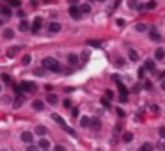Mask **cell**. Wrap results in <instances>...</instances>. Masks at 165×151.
Instances as JSON below:
<instances>
[{"label": "cell", "instance_id": "cell-4", "mask_svg": "<svg viewBox=\"0 0 165 151\" xmlns=\"http://www.w3.org/2000/svg\"><path fill=\"white\" fill-rule=\"evenodd\" d=\"M20 85H22V91H25V93H32V91H36V84L34 82H22Z\"/></svg>", "mask_w": 165, "mask_h": 151}, {"label": "cell", "instance_id": "cell-30", "mask_svg": "<svg viewBox=\"0 0 165 151\" xmlns=\"http://www.w3.org/2000/svg\"><path fill=\"white\" fill-rule=\"evenodd\" d=\"M128 7H130V9H139V5H137L135 0H128Z\"/></svg>", "mask_w": 165, "mask_h": 151}, {"label": "cell", "instance_id": "cell-51", "mask_svg": "<svg viewBox=\"0 0 165 151\" xmlns=\"http://www.w3.org/2000/svg\"><path fill=\"white\" fill-rule=\"evenodd\" d=\"M98 2H105V0H98Z\"/></svg>", "mask_w": 165, "mask_h": 151}, {"label": "cell", "instance_id": "cell-36", "mask_svg": "<svg viewBox=\"0 0 165 151\" xmlns=\"http://www.w3.org/2000/svg\"><path fill=\"white\" fill-rule=\"evenodd\" d=\"M158 133H160V137H162V139H165V126H162V128L158 130Z\"/></svg>", "mask_w": 165, "mask_h": 151}, {"label": "cell", "instance_id": "cell-33", "mask_svg": "<svg viewBox=\"0 0 165 151\" xmlns=\"http://www.w3.org/2000/svg\"><path fill=\"white\" fill-rule=\"evenodd\" d=\"M30 59H32V57H30V55H23V59H22V62L27 66V64H30Z\"/></svg>", "mask_w": 165, "mask_h": 151}, {"label": "cell", "instance_id": "cell-26", "mask_svg": "<svg viewBox=\"0 0 165 151\" xmlns=\"http://www.w3.org/2000/svg\"><path fill=\"white\" fill-rule=\"evenodd\" d=\"M13 36H14L13 30H9V28H5V30H4V37H5V39H11Z\"/></svg>", "mask_w": 165, "mask_h": 151}, {"label": "cell", "instance_id": "cell-24", "mask_svg": "<svg viewBox=\"0 0 165 151\" xmlns=\"http://www.w3.org/2000/svg\"><path fill=\"white\" fill-rule=\"evenodd\" d=\"M80 125L84 126V128H87V126L91 125V119H89V117H82V121H80Z\"/></svg>", "mask_w": 165, "mask_h": 151}, {"label": "cell", "instance_id": "cell-8", "mask_svg": "<svg viewBox=\"0 0 165 151\" xmlns=\"http://www.w3.org/2000/svg\"><path fill=\"white\" fill-rule=\"evenodd\" d=\"M32 108H34V110H37V112H41V110L45 108V103L41 102V100H36V102L32 103Z\"/></svg>", "mask_w": 165, "mask_h": 151}, {"label": "cell", "instance_id": "cell-54", "mask_svg": "<svg viewBox=\"0 0 165 151\" xmlns=\"http://www.w3.org/2000/svg\"><path fill=\"white\" fill-rule=\"evenodd\" d=\"M46 151H48V149H46Z\"/></svg>", "mask_w": 165, "mask_h": 151}, {"label": "cell", "instance_id": "cell-49", "mask_svg": "<svg viewBox=\"0 0 165 151\" xmlns=\"http://www.w3.org/2000/svg\"><path fill=\"white\" fill-rule=\"evenodd\" d=\"M43 2H45V4H51V2H53V0H43Z\"/></svg>", "mask_w": 165, "mask_h": 151}, {"label": "cell", "instance_id": "cell-7", "mask_svg": "<svg viewBox=\"0 0 165 151\" xmlns=\"http://www.w3.org/2000/svg\"><path fill=\"white\" fill-rule=\"evenodd\" d=\"M32 139H34V135L30 133V132H23L22 133V140H23V142H27V144L32 142Z\"/></svg>", "mask_w": 165, "mask_h": 151}, {"label": "cell", "instance_id": "cell-31", "mask_svg": "<svg viewBox=\"0 0 165 151\" xmlns=\"http://www.w3.org/2000/svg\"><path fill=\"white\" fill-rule=\"evenodd\" d=\"M142 87L146 89V91H151V89H153V84L149 82V80H146V82H144V85H142Z\"/></svg>", "mask_w": 165, "mask_h": 151}, {"label": "cell", "instance_id": "cell-12", "mask_svg": "<svg viewBox=\"0 0 165 151\" xmlns=\"http://www.w3.org/2000/svg\"><path fill=\"white\" fill-rule=\"evenodd\" d=\"M51 119H53V121H55V123H59V125H60V126H62V128H66V126H68V125L64 123V119H62V117H60V116H57V114H53V116H51Z\"/></svg>", "mask_w": 165, "mask_h": 151}, {"label": "cell", "instance_id": "cell-41", "mask_svg": "<svg viewBox=\"0 0 165 151\" xmlns=\"http://www.w3.org/2000/svg\"><path fill=\"white\" fill-rule=\"evenodd\" d=\"M71 114H73V117H78V108H76V107H75V108H73V110H71Z\"/></svg>", "mask_w": 165, "mask_h": 151}, {"label": "cell", "instance_id": "cell-39", "mask_svg": "<svg viewBox=\"0 0 165 151\" xmlns=\"http://www.w3.org/2000/svg\"><path fill=\"white\" fill-rule=\"evenodd\" d=\"M116 23H117L119 27H122V25H124V20H122V18H117V20H116Z\"/></svg>", "mask_w": 165, "mask_h": 151}, {"label": "cell", "instance_id": "cell-22", "mask_svg": "<svg viewBox=\"0 0 165 151\" xmlns=\"http://www.w3.org/2000/svg\"><path fill=\"white\" fill-rule=\"evenodd\" d=\"M80 11H82V14L91 13V5H89V4H82V5H80Z\"/></svg>", "mask_w": 165, "mask_h": 151}, {"label": "cell", "instance_id": "cell-27", "mask_svg": "<svg viewBox=\"0 0 165 151\" xmlns=\"http://www.w3.org/2000/svg\"><path fill=\"white\" fill-rule=\"evenodd\" d=\"M87 45H89V46H101V43L98 41V39H89Z\"/></svg>", "mask_w": 165, "mask_h": 151}, {"label": "cell", "instance_id": "cell-50", "mask_svg": "<svg viewBox=\"0 0 165 151\" xmlns=\"http://www.w3.org/2000/svg\"><path fill=\"white\" fill-rule=\"evenodd\" d=\"M162 89H163V91H165V82H162Z\"/></svg>", "mask_w": 165, "mask_h": 151}, {"label": "cell", "instance_id": "cell-32", "mask_svg": "<svg viewBox=\"0 0 165 151\" xmlns=\"http://www.w3.org/2000/svg\"><path fill=\"white\" fill-rule=\"evenodd\" d=\"M22 103H23V100H22V96H18L16 100H14V107L18 108V107H22Z\"/></svg>", "mask_w": 165, "mask_h": 151}, {"label": "cell", "instance_id": "cell-17", "mask_svg": "<svg viewBox=\"0 0 165 151\" xmlns=\"http://www.w3.org/2000/svg\"><path fill=\"white\" fill-rule=\"evenodd\" d=\"M128 57H130V60H139V53L135 52L133 48H130V52H128Z\"/></svg>", "mask_w": 165, "mask_h": 151}, {"label": "cell", "instance_id": "cell-47", "mask_svg": "<svg viewBox=\"0 0 165 151\" xmlns=\"http://www.w3.org/2000/svg\"><path fill=\"white\" fill-rule=\"evenodd\" d=\"M68 2H69L71 5H76V2H78V0H68Z\"/></svg>", "mask_w": 165, "mask_h": 151}, {"label": "cell", "instance_id": "cell-38", "mask_svg": "<svg viewBox=\"0 0 165 151\" xmlns=\"http://www.w3.org/2000/svg\"><path fill=\"white\" fill-rule=\"evenodd\" d=\"M105 98H107V100H110V98H114V93H112V91H107V93H105Z\"/></svg>", "mask_w": 165, "mask_h": 151}, {"label": "cell", "instance_id": "cell-29", "mask_svg": "<svg viewBox=\"0 0 165 151\" xmlns=\"http://www.w3.org/2000/svg\"><path fill=\"white\" fill-rule=\"evenodd\" d=\"M124 64H126V62H124V59H122V57H117V59H116V66L121 68V66H124Z\"/></svg>", "mask_w": 165, "mask_h": 151}, {"label": "cell", "instance_id": "cell-48", "mask_svg": "<svg viewBox=\"0 0 165 151\" xmlns=\"http://www.w3.org/2000/svg\"><path fill=\"white\" fill-rule=\"evenodd\" d=\"M4 23H5V20H4V18H0V27H2Z\"/></svg>", "mask_w": 165, "mask_h": 151}, {"label": "cell", "instance_id": "cell-15", "mask_svg": "<svg viewBox=\"0 0 165 151\" xmlns=\"http://www.w3.org/2000/svg\"><path fill=\"white\" fill-rule=\"evenodd\" d=\"M68 62L75 66V64L78 62V55H75V53H69V55H68Z\"/></svg>", "mask_w": 165, "mask_h": 151}, {"label": "cell", "instance_id": "cell-10", "mask_svg": "<svg viewBox=\"0 0 165 151\" xmlns=\"http://www.w3.org/2000/svg\"><path fill=\"white\" fill-rule=\"evenodd\" d=\"M149 37L153 39V41H160V39H162V36L158 34V30H156V28H151V34H149Z\"/></svg>", "mask_w": 165, "mask_h": 151}, {"label": "cell", "instance_id": "cell-23", "mask_svg": "<svg viewBox=\"0 0 165 151\" xmlns=\"http://www.w3.org/2000/svg\"><path fill=\"white\" fill-rule=\"evenodd\" d=\"M122 140H124V142H131V140H133V133L126 132L124 135H122Z\"/></svg>", "mask_w": 165, "mask_h": 151}, {"label": "cell", "instance_id": "cell-19", "mask_svg": "<svg viewBox=\"0 0 165 151\" xmlns=\"http://www.w3.org/2000/svg\"><path fill=\"white\" fill-rule=\"evenodd\" d=\"M18 50H20V46H13V48H9V50H7V57H14V55L18 53Z\"/></svg>", "mask_w": 165, "mask_h": 151}, {"label": "cell", "instance_id": "cell-3", "mask_svg": "<svg viewBox=\"0 0 165 151\" xmlns=\"http://www.w3.org/2000/svg\"><path fill=\"white\" fill-rule=\"evenodd\" d=\"M69 16L73 18V20H78V18L82 16L80 7H78V5H69Z\"/></svg>", "mask_w": 165, "mask_h": 151}, {"label": "cell", "instance_id": "cell-28", "mask_svg": "<svg viewBox=\"0 0 165 151\" xmlns=\"http://www.w3.org/2000/svg\"><path fill=\"white\" fill-rule=\"evenodd\" d=\"M146 7L149 9V11H153V9H154V7H156V2H154V0H149V2L146 4Z\"/></svg>", "mask_w": 165, "mask_h": 151}, {"label": "cell", "instance_id": "cell-40", "mask_svg": "<svg viewBox=\"0 0 165 151\" xmlns=\"http://www.w3.org/2000/svg\"><path fill=\"white\" fill-rule=\"evenodd\" d=\"M87 59H89V52H87V50H85V52L82 53V60H87Z\"/></svg>", "mask_w": 165, "mask_h": 151}, {"label": "cell", "instance_id": "cell-21", "mask_svg": "<svg viewBox=\"0 0 165 151\" xmlns=\"http://www.w3.org/2000/svg\"><path fill=\"white\" fill-rule=\"evenodd\" d=\"M28 28H32V27H30L28 25V22H25V20H23V22L22 23H20V30H22V32H27V30Z\"/></svg>", "mask_w": 165, "mask_h": 151}, {"label": "cell", "instance_id": "cell-44", "mask_svg": "<svg viewBox=\"0 0 165 151\" xmlns=\"http://www.w3.org/2000/svg\"><path fill=\"white\" fill-rule=\"evenodd\" d=\"M37 4H39V0H30V5L32 7H37Z\"/></svg>", "mask_w": 165, "mask_h": 151}, {"label": "cell", "instance_id": "cell-53", "mask_svg": "<svg viewBox=\"0 0 165 151\" xmlns=\"http://www.w3.org/2000/svg\"><path fill=\"white\" fill-rule=\"evenodd\" d=\"M162 148H165V146H162Z\"/></svg>", "mask_w": 165, "mask_h": 151}, {"label": "cell", "instance_id": "cell-43", "mask_svg": "<svg viewBox=\"0 0 165 151\" xmlns=\"http://www.w3.org/2000/svg\"><path fill=\"white\" fill-rule=\"evenodd\" d=\"M62 105H64L66 108H69V107H71V102H69V100H64V103H62Z\"/></svg>", "mask_w": 165, "mask_h": 151}, {"label": "cell", "instance_id": "cell-34", "mask_svg": "<svg viewBox=\"0 0 165 151\" xmlns=\"http://www.w3.org/2000/svg\"><path fill=\"white\" fill-rule=\"evenodd\" d=\"M2 80H4L5 84H13V80H11V77H9V75H2Z\"/></svg>", "mask_w": 165, "mask_h": 151}, {"label": "cell", "instance_id": "cell-35", "mask_svg": "<svg viewBox=\"0 0 165 151\" xmlns=\"http://www.w3.org/2000/svg\"><path fill=\"white\" fill-rule=\"evenodd\" d=\"M9 5H11V7H18L20 5V0H9Z\"/></svg>", "mask_w": 165, "mask_h": 151}, {"label": "cell", "instance_id": "cell-45", "mask_svg": "<svg viewBox=\"0 0 165 151\" xmlns=\"http://www.w3.org/2000/svg\"><path fill=\"white\" fill-rule=\"evenodd\" d=\"M53 151H66V149H64V146H55Z\"/></svg>", "mask_w": 165, "mask_h": 151}, {"label": "cell", "instance_id": "cell-2", "mask_svg": "<svg viewBox=\"0 0 165 151\" xmlns=\"http://www.w3.org/2000/svg\"><path fill=\"white\" fill-rule=\"evenodd\" d=\"M41 27H43V20H41L39 16L37 18H34V22H32V34H39V30H41Z\"/></svg>", "mask_w": 165, "mask_h": 151}, {"label": "cell", "instance_id": "cell-11", "mask_svg": "<svg viewBox=\"0 0 165 151\" xmlns=\"http://www.w3.org/2000/svg\"><path fill=\"white\" fill-rule=\"evenodd\" d=\"M46 102H48V103H51V105H55V103L59 102V98H57V94H53V93H50V94L46 96Z\"/></svg>", "mask_w": 165, "mask_h": 151}, {"label": "cell", "instance_id": "cell-6", "mask_svg": "<svg viewBox=\"0 0 165 151\" xmlns=\"http://www.w3.org/2000/svg\"><path fill=\"white\" fill-rule=\"evenodd\" d=\"M0 14H2V16H11L13 14L11 5H0Z\"/></svg>", "mask_w": 165, "mask_h": 151}, {"label": "cell", "instance_id": "cell-46", "mask_svg": "<svg viewBox=\"0 0 165 151\" xmlns=\"http://www.w3.org/2000/svg\"><path fill=\"white\" fill-rule=\"evenodd\" d=\"M121 2H122V0H116V2H114V7H119V5H121Z\"/></svg>", "mask_w": 165, "mask_h": 151}, {"label": "cell", "instance_id": "cell-14", "mask_svg": "<svg viewBox=\"0 0 165 151\" xmlns=\"http://www.w3.org/2000/svg\"><path fill=\"white\" fill-rule=\"evenodd\" d=\"M36 133L43 137V135H46V133H48V130H46V126H41V125H39V126L36 128Z\"/></svg>", "mask_w": 165, "mask_h": 151}, {"label": "cell", "instance_id": "cell-9", "mask_svg": "<svg viewBox=\"0 0 165 151\" xmlns=\"http://www.w3.org/2000/svg\"><path fill=\"white\" fill-rule=\"evenodd\" d=\"M144 68H146L147 71H154V69H156V66H154V60H153V59H147V60H146V66H144Z\"/></svg>", "mask_w": 165, "mask_h": 151}, {"label": "cell", "instance_id": "cell-18", "mask_svg": "<svg viewBox=\"0 0 165 151\" xmlns=\"http://www.w3.org/2000/svg\"><path fill=\"white\" fill-rule=\"evenodd\" d=\"M154 57H156L158 60H162V59L165 57V50H163V48H158L156 52H154Z\"/></svg>", "mask_w": 165, "mask_h": 151}, {"label": "cell", "instance_id": "cell-52", "mask_svg": "<svg viewBox=\"0 0 165 151\" xmlns=\"http://www.w3.org/2000/svg\"><path fill=\"white\" fill-rule=\"evenodd\" d=\"M2 151H7V149H2Z\"/></svg>", "mask_w": 165, "mask_h": 151}, {"label": "cell", "instance_id": "cell-16", "mask_svg": "<svg viewBox=\"0 0 165 151\" xmlns=\"http://www.w3.org/2000/svg\"><path fill=\"white\" fill-rule=\"evenodd\" d=\"M91 128H94V130H99V126H101V123H99V119H91V125H89Z\"/></svg>", "mask_w": 165, "mask_h": 151}, {"label": "cell", "instance_id": "cell-37", "mask_svg": "<svg viewBox=\"0 0 165 151\" xmlns=\"http://www.w3.org/2000/svg\"><path fill=\"white\" fill-rule=\"evenodd\" d=\"M101 105L105 107V108H108V107H110V103H108V100H107V98H105V100H101Z\"/></svg>", "mask_w": 165, "mask_h": 151}, {"label": "cell", "instance_id": "cell-13", "mask_svg": "<svg viewBox=\"0 0 165 151\" xmlns=\"http://www.w3.org/2000/svg\"><path fill=\"white\" fill-rule=\"evenodd\" d=\"M48 148H50V142H48L46 139H41V140H39V149H43V151H46Z\"/></svg>", "mask_w": 165, "mask_h": 151}, {"label": "cell", "instance_id": "cell-42", "mask_svg": "<svg viewBox=\"0 0 165 151\" xmlns=\"http://www.w3.org/2000/svg\"><path fill=\"white\" fill-rule=\"evenodd\" d=\"M27 151H39V149H37V148H36V146H32V144H30V146H28V148H27Z\"/></svg>", "mask_w": 165, "mask_h": 151}, {"label": "cell", "instance_id": "cell-1", "mask_svg": "<svg viewBox=\"0 0 165 151\" xmlns=\"http://www.w3.org/2000/svg\"><path fill=\"white\" fill-rule=\"evenodd\" d=\"M43 68L45 69H48V71H53V73H59L60 69V62L57 59H53V57H46V59H43Z\"/></svg>", "mask_w": 165, "mask_h": 151}, {"label": "cell", "instance_id": "cell-25", "mask_svg": "<svg viewBox=\"0 0 165 151\" xmlns=\"http://www.w3.org/2000/svg\"><path fill=\"white\" fill-rule=\"evenodd\" d=\"M146 30H147V25L146 23H139L137 25V32H146Z\"/></svg>", "mask_w": 165, "mask_h": 151}, {"label": "cell", "instance_id": "cell-20", "mask_svg": "<svg viewBox=\"0 0 165 151\" xmlns=\"http://www.w3.org/2000/svg\"><path fill=\"white\" fill-rule=\"evenodd\" d=\"M139 151H153V144H149V142H144V144L139 148Z\"/></svg>", "mask_w": 165, "mask_h": 151}, {"label": "cell", "instance_id": "cell-5", "mask_svg": "<svg viewBox=\"0 0 165 151\" xmlns=\"http://www.w3.org/2000/svg\"><path fill=\"white\" fill-rule=\"evenodd\" d=\"M48 32H50V34H57V32H60V23L51 22V23L48 25Z\"/></svg>", "mask_w": 165, "mask_h": 151}]
</instances>
